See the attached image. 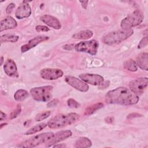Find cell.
I'll list each match as a JSON object with an SVG mask.
<instances>
[{
    "label": "cell",
    "instance_id": "obj_1",
    "mask_svg": "<svg viewBox=\"0 0 148 148\" xmlns=\"http://www.w3.org/2000/svg\"><path fill=\"white\" fill-rule=\"evenodd\" d=\"M138 95L124 87H117L107 92L105 101L108 103L122 105H135L139 101Z\"/></svg>",
    "mask_w": 148,
    "mask_h": 148
},
{
    "label": "cell",
    "instance_id": "obj_2",
    "mask_svg": "<svg viewBox=\"0 0 148 148\" xmlns=\"http://www.w3.org/2000/svg\"><path fill=\"white\" fill-rule=\"evenodd\" d=\"M79 119V115L76 113L60 114L51 119L47 122V126L53 129H57L71 125Z\"/></svg>",
    "mask_w": 148,
    "mask_h": 148
},
{
    "label": "cell",
    "instance_id": "obj_3",
    "mask_svg": "<svg viewBox=\"0 0 148 148\" xmlns=\"http://www.w3.org/2000/svg\"><path fill=\"white\" fill-rule=\"evenodd\" d=\"M134 33L132 29H121L109 32L102 38V42L106 45L117 44L128 39Z\"/></svg>",
    "mask_w": 148,
    "mask_h": 148
},
{
    "label": "cell",
    "instance_id": "obj_4",
    "mask_svg": "<svg viewBox=\"0 0 148 148\" xmlns=\"http://www.w3.org/2000/svg\"><path fill=\"white\" fill-rule=\"evenodd\" d=\"M53 132H45L36 135L26 140H24L17 145V147H35L37 146L48 142L54 136Z\"/></svg>",
    "mask_w": 148,
    "mask_h": 148
},
{
    "label": "cell",
    "instance_id": "obj_5",
    "mask_svg": "<svg viewBox=\"0 0 148 148\" xmlns=\"http://www.w3.org/2000/svg\"><path fill=\"white\" fill-rule=\"evenodd\" d=\"M53 87L45 86L39 87H34L30 90V94L32 98L39 102H47L52 97Z\"/></svg>",
    "mask_w": 148,
    "mask_h": 148
},
{
    "label": "cell",
    "instance_id": "obj_6",
    "mask_svg": "<svg viewBox=\"0 0 148 148\" xmlns=\"http://www.w3.org/2000/svg\"><path fill=\"white\" fill-rule=\"evenodd\" d=\"M143 13L139 10H136L121 21V27L122 29H131L139 25L143 21Z\"/></svg>",
    "mask_w": 148,
    "mask_h": 148
},
{
    "label": "cell",
    "instance_id": "obj_7",
    "mask_svg": "<svg viewBox=\"0 0 148 148\" xmlns=\"http://www.w3.org/2000/svg\"><path fill=\"white\" fill-rule=\"evenodd\" d=\"M99 43L96 40L82 41L75 45V49L77 51L84 52L91 55H95L97 53Z\"/></svg>",
    "mask_w": 148,
    "mask_h": 148
},
{
    "label": "cell",
    "instance_id": "obj_8",
    "mask_svg": "<svg viewBox=\"0 0 148 148\" xmlns=\"http://www.w3.org/2000/svg\"><path fill=\"white\" fill-rule=\"evenodd\" d=\"M148 84L147 77H139L131 81L129 83L130 90L136 95H140L146 89Z\"/></svg>",
    "mask_w": 148,
    "mask_h": 148
},
{
    "label": "cell",
    "instance_id": "obj_9",
    "mask_svg": "<svg viewBox=\"0 0 148 148\" xmlns=\"http://www.w3.org/2000/svg\"><path fill=\"white\" fill-rule=\"evenodd\" d=\"M65 81L69 85L80 91L86 92L88 90L89 87L86 83L76 77L72 76H66L65 77Z\"/></svg>",
    "mask_w": 148,
    "mask_h": 148
},
{
    "label": "cell",
    "instance_id": "obj_10",
    "mask_svg": "<svg viewBox=\"0 0 148 148\" xmlns=\"http://www.w3.org/2000/svg\"><path fill=\"white\" fill-rule=\"evenodd\" d=\"M63 72L60 69L44 68L40 72V76L45 80H53L57 79L63 76Z\"/></svg>",
    "mask_w": 148,
    "mask_h": 148
},
{
    "label": "cell",
    "instance_id": "obj_11",
    "mask_svg": "<svg viewBox=\"0 0 148 148\" xmlns=\"http://www.w3.org/2000/svg\"><path fill=\"white\" fill-rule=\"evenodd\" d=\"M72 132L70 130H62L54 134L53 137L46 143V147H50L71 136Z\"/></svg>",
    "mask_w": 148,
    "mask_h": 148
},
{
    "label": "cell",
    "instance_id": "obj_12",
    "mask_svg": "<svg viewBox=\"0 0 148 148\" xmlns=\"http://www.w3.org/2000/svg\"><path fill=\"white\" fill-rule=\"evenodd\" d=\"M79 77L85 83L93 86H99L103 82V77L97 74L82 73L79 75Z\"/></svg>",
    "mask_w": 148,
    "mask_h": 148
},
{
    "label": "cell",
    "instance_id": "obj_13",
    "mask_svg": "<svg viewBox=\"0 0 148 148\" xmlns=\"http://www.w3.org/2000/svg\"><path fill=\"white\" fill-rule=\"evenodd\" d=\"M49 39V37L47 36H38L35 37L34 38L29 40L28 43L23 45L21 47V51L22 53L26 52L28 51L31 49L35 47L36 45L39 44L40 43L46 41Z\"/></svg>",
    "mask_w": 148,
    "mask_h": 148
},
{
    "label": "cell",
    "instance_id": "obj_14",
    "mask_svg": "<svg viewBox=\"0 0 148 148\" xmlns=\"http://www.w3.org/2000/svg\"><path fill=\"white\" fill-rule=\"evenodd\" d=\"M40 20L54 29H60L61 28V24L59 20L53 16L49 14L43 15L40 17Z\"/></svg>",
    "mask_w": 148,
    "mask_h": 148
},
{
    "label": "cell",
    "instance_id": "obj_15",
    "mask_svg": "<svg viewBox=\"0 0 148 148\" xmlns=\"http://www.w3.org/2000/svg\"><path fill=\"white\" fill-rule=\"evenodd\" d=\"M4 71L5 73L10 77H18V74L17 72V68L15 62L11 60H8L3 66Z\"/></svg>",
    "mask_w": 148,
    "mask_h": 148
},
{
    "label": "cell",
    "instance_id": "obj_16",
    "mask_svg": "<svg viewBox=\"0 0 148 148\" xmlns=\"http://www.w3.org/2000/svg\"><path fill=\"white\" fill-rule=\"evenodd\" d=\"M31 14V9L28 3H23L16 10L15 16L18 19H22L28 17Z\"/></svg>",
    "mask_w": 148,
    "mask_h": 148
},
{
    "label": "cell",
    "instance_id": "obj_17",
    "mask_svg": "<svg viewBox=\"0 0 148 148\" xmlns=\"http://www.w3.org/2000/svg\"><path fill=\"white\" fill-rule=\"evenodd\" d=\"M0 25V31L2 32L9 29L14 28L17 27V23L16 21L11 16H7L1 20Z\"/></svg>",
    "mask_w": 148,
    "mask_h": 148
},
{
    "label": "cell",
    "instance_id": "obj_18",
    "mask_svg": "<svg viewBox=\"0 0 148 148\" xmlns=\"http://www.w3.org/2000/svg\"><path fill=\"white\" fill-rule=\"evenodd\" d=\"M136 64L140 69L145 71L148 70V54L142 53L139 54L136 59Z\"/></svg>",
    "mask_w": 148,
    "mask_h": 148
},
{
    "label": "cell",
    "instance_id": "obj_19",
    "mask_svg": "<svg viewBox=\"0 0 148 148\" xmlns=\"http://www.w3.org/2000/svg\"><path fill=\"white\" fill-rule=\"evenodd\" d=\"M93 36V32L90 29L81 31L73 35L72 37L76 39H87L91 38Z\"/></svg>",
    "mask_w": 148,
    "mask_h": 148
},
{
    "label": "cell",
    "instance_id": "obj_20",
    "mask_svg": "<svg viewBox=\"0 0 148 148\" xmlns=\"http://www.w3.org/2000/svg\"><path fill=\"white\" fill-rule=\"evenodd\" d=\"M92 145L91 141L86 137H80L75 142V147H90Z\"/></svg>",
    "mask_w": 148,
    "mask_h": 148
},
{
    "label": "cell",
    "instance_id": "obj_21",
    "mask_svg": "<svg viewBox=\"0 0 148 148\" xmlns=\"http://www.w3.org/2000/svg\"><path fill=\"white\" fill-rule=\"evenodd\" d=\"M47 126V124H46L45 123H42L36 124V125L34 126L33 127H32L29 130H28L25 133V135H31V134H35L38 132L42 131L45 128H46Z\"/></svg>",
    "mask_w": 148,
    "mask_h": 148
},
{
    "label": "cell",
    "instance_id": "obj_22",
    "mask_svg": "<svg viewBox=\"0 0 148 148\" xmlns=\"http://www.w3.org/2000/svg\"><path fill=\"white\" fill-rule=\"evenodd\" d=\"M28 97H29V93L28 92V91L23 89L17 90L14 95V98L15 100H16L17 101H24Z\"/></svg>",
    "mask_w": 148,
    "mask_h": 148
},
{
    "label": "cell",
    "instance_id": "obj_23",
    "mask_svg": "<svg viewBox=\"0 0 148 148\" xmlns=\"http://www.w3.org/2000/svg\"><path fill=\"white\" fill-rule=\"evenodd\" d=\"M103 106V104L101 102H99V103H95L94 105H90L86 109L84 114L90 115V114L94 113L95 111H97L98 109L102 108Z\"/></svg>",
    "mask_w": 148,
    "mask_h": 148
},
{
    "label": "cell",
    "instance_id": "obj_24",
    "mask_svg": "<svg viewBox=\"0 0 148 148\" xmlns=\"http://www.w3.org/2000/svg\"><path fill=\"white\" fill-rule=\"evenodd\" d=\"M19 36L13 34H5L1 36V42H16Z\"/></svg>",
    "mask_w": 148,
    "mask_h": 148
},
{
    "label": "cell",
    "instance_id": "obj_25",
    "mask_svg": "<svg viewBox=\"0 0 148 148\" xmlns=\"http://www.w3.org/2000/svg\"><path fill=\"white\" fill-rule=\"evenodd\" d=\"M124 68L131 72H135L138 70V66L135 61L132 59L128 60L124 62Z\"/></svg>",
    "mask_w": 148,
    "mask_h": 148
},
{
    "label": "cell",
    "instance_id": "obj_26",
    "mask_svg": "<svg viewBox=\"0 0 148 148\" xmlns=\"http://www.w3.org/2000/svg\"><path fill=\"white\" fill-rule=\"evenodd\" d=\"M51 114V112L48 110V111H44L43 112H41L40 113L37 114V115L36 116L35 119L36 121H42L43 120L46 119V118H47L48 117L50 116V115Z\"/></svg>",
    "mask_w": 148,
    "mask_h": 148
},
{
    "label": "cell",
    "instance_id": "obj_27",
    "mask_svg": "<svg viewBox=\"0 0 148 148\" xmlns=\"http://www.w3.org/2000/svg\"><path fill=\"white\" fill-rule=\"evenodd\" d=\"M21 106L20 105H18L17 106V108L11 113L10 115V120H12L14 119L15 118H16L21 113Z\"/></svg>",
    "mask_w": 148,
    "mask_h": 148
},
{
    "label": "cell",
    "instance_id": "obj_28",
    "mask_svg": "<svg viewBox=\"0 0 148 148\" xmlns=\"http://www.w3.org/2000/svg\"><path fill=\"white\" fill-rule=\"evenodd\" d=\"M68 105L72 108H78L80 107V105L75 99L70 98L67 101Z\"/></svg>",
    "mask_w": 148,
    "mask_h": 148
},
{
    "label": "cell",
    "instance_id": "obj_29",
    "mask_svg": "<svg viewBox=\"0 0 148 148\" xmlns=\"http://www.w3.org/2000/svg\"><path fill=\"white\" fill-rule=\"evenodd\" d=\"M147 42H148V39H147V36H145L142 39V40L140 41L138 46V49H141L143 48L144 47H145L146 46H147Z\"/></svg>",
    "mask_w": 148,
    "mask_h": 148
},
{
    "label": "cell",
    "instance_id": "obj_30",
    "mask_svg": "<svg viewBox=\"0 0 148 148\" xmlns=\"http://www.w3.org/2000/svg\"><path fill=\"white\" fill-rule=\"evenodd\" d=\"M35 29H36V31L38 32H47V31H49L50 30L49 28H48L46 26H45V25H37L36 27H35Z\"/></svg>",
    "mask_w": 148,
    "mask_h": 148
},
{
    "label": "cell",
    "instance_id": "obj_31",
    "mask_svg": "<svg viewBox=\"0 0 148 148\" xmlns=\"http://www.w3.org/2000/svg\"><path fill=\"white\" fill-rule=\"evenodd\" d=\"M14 7H15V4L13 3H10L8 5V6L6 8V13L8 14H10L13 11V9L14 8Z\"/></svg>",
    "mask_w": 148,
    "mask_h": 148
},
{
    "label": "cell",
    "instance_id": "obj_32",
    "mask_svg": "<svg viewBox=\"0 0 148 148\" xmlns=\"http://www.w3.org/2000/svg\"><path fill=\"white\" fill-rule=\"evenodd\" d=\"M109 84H110L109 81L103 82L101 84H100L99 85V88H106V87H108L109 86Z\"/></svg>",
    "mask_w": 148,
    "mask_h": 148
},
{
    "label": "cell",
    "instance_id": "obj_33",
    "mask_svg": "<svg viewBox=\"0 0 148 148\" xmlns=\"http://www.w3.org/2000/svg\"><path fill=\"white\" fill-rule=\"evenodd\" d=\"M142 115L139 114V113H131L130 114L128 115L127 116V119H132V118H134V117H141Z\"/></svg>",
    "mask_w": 148,
    "mask_h": 148
},
{
    "label": "cell",
    "instance_id": "obj_34",
    "mask_svg": "<svg viewBox=\"0 0 148 148\" xmlns=\"http://www.w3.org/2000/svg\"><path fill=\"white\" fill-rule=\"evenodd\" d=\"M58 101L57 99H54V100L51 101V102H50L49 103H48L47 106H48V107H53V106L56 105L57 103H58Z\"/></svg>",
    "mask_w": 148,
    "mask_h": 148
},
{
    "label": "cell",
    "instance_id": "obj_35",
    "mask_svg": "<svg viewBox=\"0 0 148 148\" xmlns=\"http://www.w3.org/2000/svg\"><path fill=\"white\" fill-rule=\"evenodd\" d=\"M80 2L81 3V4H82V7L84 8V9H86L87 8V3H88V1H80Z\"/></svg>",
    "mask_w": 148,
    "mask_h": 148
},
{
    "label": "cell",
    "instance_id": "obj_36",
    "mask_svg": "<svg viewBox=\"0 0 148 148\" xmlns=\"http://www.w3.org/2000/svg\"><path fill=\"white\" fill-rule=\"evenodd\" d=\"M6 116V114L4 113L2 111H1V116H0V120L2 121L3 119H5Z\"/></svg>",
    "mask_w": 148,
    "mask_h": 148
},
{
    "label": "cell",
    "instance_id": "obj_37",
    "mask_svg": "<svg viewBox=\"0 0 148 148\" xmlns=\"http://www.w3.org/2000/svg\"><path fill=\"white\" fill-rule=\"evenodd\" d=\"M54 147H66V145L65 144H58V145H56L54 146H53Z\"/></svg>",
    "mask_w": 148,
    "mask_h": 148
},
{
    "label": "cell",
    "instance_id": "obj_38",
    "mask_svg": "<svg viewBox=\"0 0 148 148\" xmlns=\"http://www.w3.org/2000/svg\"><path fill=\"white\" fill-rule=\"evenodd\" d=\"M106 119H106V120H107L108 119V118H106ZM112 119H113V117H110V120H109V123H111L112 122V121H110V120H112ZM106 121L108 123V120H107V121Z\"/></svg>",
    "mask_w": 148,
    "mask_h": 148
},
{
    "label": "cell",
    "instance_id": "obj_39",
    "mask_svg": "<svg viewBox=\"0 0 148 148\" xmlns=\"http://www.w3.org/2000/svg\"><path fill=\"white\" fill-rule=\"evenodd\" d=\"M3 60V57H1V65H2V64Z\"/></svg>",
    "mask_w": 148,
    "mask_h": 148
},
{
    "label": "cell",
    "instance_id": "obj_40",
    "mask_svg": "<svg viewBox=\"0 0 148 148\" xmlns=\"http://www.w3.org/2000/svg\"><path fill=\"white\" fill-rule=\"evenodd\" d=\"M7 124V123H3V124H2L1 125V128H2V127L3 126V125H6Z\"/></svg>",
    "mask_w": 148,
    "mask_h": 148
}]
</instances>
